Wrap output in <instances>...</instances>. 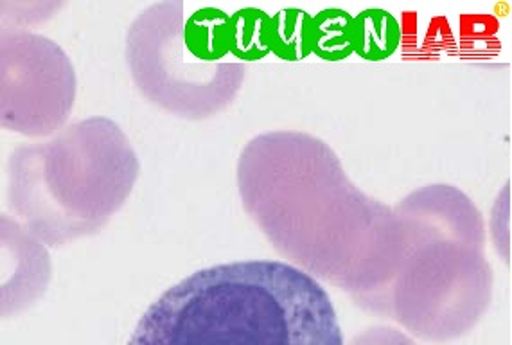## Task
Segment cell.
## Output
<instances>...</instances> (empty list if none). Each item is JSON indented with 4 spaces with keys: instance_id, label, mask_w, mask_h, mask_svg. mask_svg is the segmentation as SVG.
Listing matches in <instances>:
<instances>
[{
    "instance_id": "cell-1",
    "label": "cell",
    "mask_w": 512,
    "mask_h": 345,
    "mask_svg": "<svg viewBox=\"0 0 512 345\" xmlns=\"http://www.w3.org/2000/svg\"><path fill=\"white\" fill-rule=\"evenodd\" d=\"M241 204L290 265L333 284L363 310L398 272L405 232L394 207L365 195L326 142L261 133L238 160Z\"/></svg>"
},
{
    "instance_id": "cell-2",
    "label": "cell",
    "mask_w": 512,
    "mask_h": 345,
    "mask_svg": "<svg viewBox=\"0 0 512 345\" xmlns=\"http://www.w3.org/2000/svg\"><path fill=\"white\" fill-rule=\"evenodd\" d=\"M128 345H344V337L317 279L284 261L250 259L168 288Z\"/></svg>"
},
{
    "instance_id": "cell-3",
    "label": "cell",
    "mask_w": 512,
    "mask_h": 345,
    "mask_svg": "<svg viewBox=\"0 0 512 345\" xmlns=\"http://www.w3.org/2000/svg\"><path fill=\"white\" fill-rule=\"evenodd\" d=\"M394 209L405 250L398 272L367 310L428 342L464 337L493 295L482 214L468 195L446 184L412 191Z\"/></svg>"
},
{
    "instance_id": "cell-4",
    "label": "cell",
    "mask_w": 512,
    "mask_h": 345,
    "mask_svg": "<svg viewBox=\"0 0 512 345\" xmlns=\"http://www.w3.org/2000/svg\"><path fill=\"white\" fill-rule=\"evenodd\" d=\"M139 171L121 126L89 117L11 153L9 207L44 245L63 247L103 229L126 204Z\"/></svg>"
},
{
    "instance_id": "cell-5",
    "label": "cell",
    "mask_w": 512,
    "mask_h": 345,
    "mask_svg": "<svg viewBox=\"0 0 512 345\" xmlns=\"http://www.w3.org/2000/svg\"><path fill=\"white\" fill-rule=\"evenodd\" d=\"M126 65L135 87L169 114L202 121L238 98L245 63L229 60L196 38L184 2L141 11L126 33Z\"/></svg>"
},
{
    "instance_id": "cell-6",
    "label": "cell",
    "mask_w": 512,
    "mask_h": 345,
    "mask_svg": "<svg viewBox=\"0 0 512 345\" xmlns=\"http://www.w3.org/2000/svg\"><path fill=\"white\" fill-rule=\"evenodd\" d=\"M2 124L27 137L60 132L74 107L76 74L62 47L26 29L2 31Z\"/></svg>"
},
{
    "instance_id": "cell-7",
    "label": "cell",
    "mask_w": 512,
    "mask_h": 345,
    "mask_svg": "<svg viewBox=\"0 0 512 345\" xmlns=\"http://www.w3.org/2000/svg\"><path fill=\"white\" fill-rule=\"evenodd\" d=\"M44 245L35 234L8 214L2 218V254L4 315L24 310L45 292L51 279V261Z\"/></svg>"
},
{
    "instance_id": "cell-8",
    "label": "cell",
    "mask_w": 512,
    "mask_h": 345,
    "mask_svg": "<svg viewBox=\"0 0 512 345\" xmlns=\"http://www.w3.org/2000/svg\"><path fill=\"white\" fill-rule=\"evenodd\" d=\"M349 345H417L403 331L389 326L365 329L349 342Z\"/></svg>"
}]
</instances>
